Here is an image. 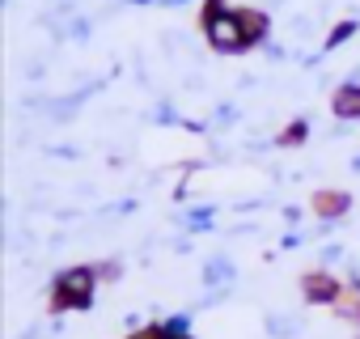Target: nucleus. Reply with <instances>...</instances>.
Listing matches in <instances>:
<instances>
[{"mask_svg":"<svg viewBox=\"0 0 360 339\" xmlns=\"http://www.w3.org/2000/svg\"><path fill=\"white\" fill-rule=\"evenodd\" d=\"M98 293V267H68L56 276V309H85Z\"/></svg>","mask_w":360,"mask_h":339,"instance_id":"2","label":"nucleus"},{"mask_svg":"<svg viewBox=\"0 0 360 339\" xmlns=\"http://www.w3.org/2000/svg\"><path fill=\"white\" fill-rule=\"evenodd\" d=\"M301 288H305V301H314V305H335L347 284H339L330 271H309V276L301 280Z\"/></svg>","mask_w":360,"mask_h":339,"instance_id":"3","label":"nucleus"},{"mask_svg":"<svg viewBox=\"0 0 360 339\" xmlns=\"http://www.w3.org/2000/svg\"><path fill=\"white\" fill-rule=\"evenodd\" d=\"M330 110H335L339 123H356V119H360V85L343 81V85L330 94Z\"/></svg>","mask_w":360,"mask_h":339,"instance_id":"4","label":"nucleus"},{"mask_svg":"<svg viewBox=\"0 0 360 339\" xmlns=\"http://www.w3.org/2000/svg\"><path fill=\"white\" fill-rule=\"evenodd\" d=\"M183 225H187L191 234H200V229H212V208H191V217H183Z\"/></svg>","mask_w":360,"mask_h":339,"instance_id":"9","label":"nucleus"},{"mask_svg":"<svg viewBox=\"0 0 360 339\" xmlns=\"http://www.w3.org/2000/svg\"><path fill=\"white\" fill-rule=\"evenodd\" d=\"M356 34V22H343V26H335L330 34H326V51H335V47H343L347 39Z\"/></svg>","mask_w":360,"mask_h":339,"instance_id":"10","label":"nucleus"},{"mask_svg":"<svg viewBox=\"0 0 360 339\" xmlns=\"http://www.w3.org/2000/svg\"><path fill=\"white\" fill-rule=\"evenodd\" d=\"M161 5H187V0H161Z\"/></svg>","mask_w":360,"mask_h":339,"instance_id":"12","label":"nucleus"},{"mask_svg":"<svg viewBox=\"0 0 360 339\" xmlns=\"http://www.w3.org/2000/svg\"><path fill=\"white\" fill-rule=\"evenodd\" d=\"M267 335H276V339H297V335H301V318H292V314H271V318H267Z\"/></svg>","mask_w":360,"mask_h":339,"instance_id":"7","label":"nucleus"},{"mask_svg":"<svg viewBox=\"0 0 360 339\" xmlns=\"http://www.w3.org/2000/svg\"><path fill=\"white\" fill-rule=\"evenodd\" d=\"M339 259H343V246H339V242L322 246V263H326V267H330V263H339Z\"/></svg>","mask_w":360,"mask_h":339,"instance_id":"11","label":"nucleus"},{"mask_svg":"<svg viewBox=\"0 0 360 339\" xmlns=\"http://www.w3.org/2000/svg\"><path fill=\"white\" fill-rule=\"evenodd\" d=\"M229 280H238V267H233L225 255H212V259L204 263V284H208L212 293H221V288H229Z\"/></svg>","mask_w":360,"mask_h":339,"instance_id":"6","label":"nucleus"},{"mask_svg":"<svg viewBox=\"0 0 360 339\" xmlns=\"http://www.w3.org/2000/svg\"><path fill=\"white\" fill-rule=\"evenodd\" d=\"M204 39L221 56H233V51L255 47L250 34H246V26H242V13L229 9L225 0H208V5H204Z\"/></svg>","mask_w":360,"mask_h":339,"instance_id":"1","label":"nucleus"},{"mask_svg":"<svg viewBox=\"0 0 360 339\" xmlns=\"http://www.w3.org/2000/svg\"><path fill=\"white\" fill-rule=\"evenodd\" d=\"M352 170H360V157H356V161H352Z\"/></svg>","mask_w":360,"mask_h":339,"instance_id":"13","label":"nucleus"},{"mask_svg":"<svg viewBox=\"0 0 360 339\" xmlns=\"http://www.w3.org/2000/svg\"><path fill=\"white\" fill-rule=\"evenodd\" d=\"M347 204H352V200H347L343 191H318V196H314V212L322 217V225H326V229L347 212Z\"/></svg>","mask_w":360,"mask_h":339,"instance_id":"5","label":"nucleus"},{"mask_svg":"<svg viewBox=\"0 0 360 339\" xmlns=\"http://www.w3.org/2000/svg\"><path fill=\"white\" fill-rule=\"evenodd\" d=\"M238 13H242V26H246L250 43H263L267 39V13L263 9H238Z\"/></svg>","mask_w":360,"mask_h":339,"instance_id":"8","label":"nucleus"}]
</instances>
